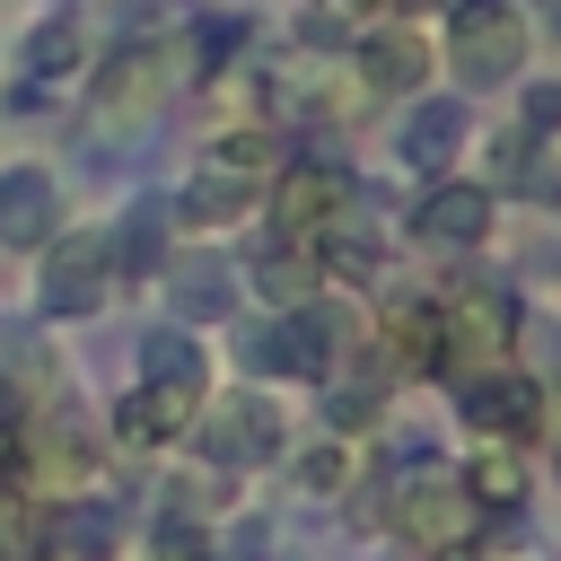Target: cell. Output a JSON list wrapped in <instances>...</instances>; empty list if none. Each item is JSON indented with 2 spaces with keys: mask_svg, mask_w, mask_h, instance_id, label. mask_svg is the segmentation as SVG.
I'll list each match as a JSON object with an SVG mask.
<instances>
[{
  "mask_svg": "<svg viewBox=\"0 0 561 561\" xmlns=\"http://www.w3.org/2000/svg\"><path fill=\"white\" fill-rule=\"evenodd\" d=\"M175 70H184L175 35H123V44H105V61H88L79 88H88V114L105 131H131V123H149L175 96Z\"/></svg>",
  "mask_w": 561,
  "mask_h": 561,
  "instance_id": "cell-1",
  "label": "cell"
},
{
  "mask_svg": "<svg viewBox=\"0 0 561 561\" xmlns=\"http://www.w3.org/2000/svg\"><path fill=\"white\" fill-rule=\"evenodd\" d=\"M123 280H114V245H105V228H53L44 245H35V316L44 324H79V316H105V298H114Z\"/></svg>",
  "mask_w": 561,
  "mask_h": 561,
  "instance_id": "cell-2",
  "label": "cell"
},
{
  "mask_svg": "<svg viewBox=\"0 0 561 561\" xmlns=\"http://www.w3.org/2000/svg\"><path fill=\"white\" fill-rule=\"evenodd\" d=\"M386 535L421 561H447V552H473L482 535V500L465 491V473H403L386 491Z\"/></svg>",
  "mask_w": 561,
  "mask_h": 561,
  "instance_id": "cell-3",
  "label": "cell"
},
{
  "mask_svg": "<svg viewBox=\"0 0 561 561\" xmlns=\"http://www.w3.org/2000/svg\"><path fill=\"white\" fill-rule=\"evenodd\" d=\"M351 202H359V184H351L342 158H280L272 184H263L272 237H289V245H316L333 219H351Z\"/></svg>",
  "mask_w": 561,
  "mask_h": 561,
  "instance_id": "cell-4",
  "label": "cell"
},
{
  "mask_svg": "<svg viewBox=\"0 0 561 561\" xmlns=\"http://www.w3.org/2000/svg\"><path fill=\"white\" fill-rule=\"evenodd\" d=\"M508 342H517V298H508L500 280H456V289L438 298V351H447L438 368H447V377L500 368Z\"/></svg>",
  "mask_w": 561,
  "mask_h": 561,
  "instance_id": "cell-5",
  "label": "cell"
},
{
  "mask_svg": "<svg viewBox=\"0 0 561 561\" xmlns=\"http://www.w3.org/2000/svg\"><path fill=\"white\" fill-rule=\"evenodd\" d=\"M447 70L473 88H508L526 70V18L508 0H447Z\"/></svg>",
  "mask_w": 561,
  "mask_h": 561,
  "instance_id": "cell-6",
  "label": "cell"
},
{
  "mask_svg": "<svg viewBox=\"0 0 561 561\" xmlns=\"http://www.w3.org/2000/svg\"><path fill=\"white\" fill-rule=\"evenodd\" d=\"M193 447H202L219 473H254V465H272L289 438H280V412H272L263 394H210V403L193 412Z\"/></svg>",
  "mask_w": 561,
  "mask_h": 561,
  "instance_id": "cell-7",
  "label": "cell"
},
{
  "mask_svg": "<svg viewBox=\"0 0 561 561\" xmlns=\"http://www.w3.org/2000/svg\"><path fill=\"white\" fill-rule=\"evenodd\" d=\"M430 61H438V44L421 35V18H412V9L368 18V26H359V44H351V70H359V88H368V96H421Z\"/></svg>",
  "mask_w": 561,
  "mask_h": 561,
  "instance_id": "cell-8",
  "label": "cell"
},
{
  "mask_svg": "<svg viewBox=\"0 0 561 561\" xmlns=\"http://www.w3.org/2000/svg\"><path fill=\"white\" fill-rule=\"evenodd\" d=\"M210 394H175V386H123L114 394V412H105V438L123 447V456H167L175 438H193V412H202Z\"/></svg>",
  "mask_w": 561,
  "mask_h": 561,
  "instance_id": "cell-9",
  "label": "cell"
},
{
  "mask_svg": "<svg viewBox=\"0 0 561 561\" xmlns=\"http://www.w3.org/2000/svg\"><path fill=\"white\" fill-rule=\"evenodd\" d=\"M18 61H26V88H35V96H53V88H79V79H88V61H96V26H88V9H79V0L44 9V18L26 26Z\"/></svg>",
  "mask_w": 561,
  "mask_h": 561,
  "instance_id": "cell-10",
  "label": "cell"
},
{
  "mask_svg": "<svg viewBox=\"0 0 561 561\" xmlns=\"http://www.w3.org/2000/svg\"><path fill=\"white\" fill-rule=\"evenodd\" d=\"M456 403H465V421L482 430V438H535L543 430V386L526 377V368H473V377H456Z\"/></svg>",
  "mask_w": 561,
  "mask_h": 561,
  "instance_id": "cell-11",
  "label": "cell"
},
{
  "mask_svg": "<svg viewBox=\"0 0 561 561\" xmlns=\"http://www.w3.org/2000/svg\"><path fill=\"white\" fill-rule=\"evenodd\" d=\"M245 210H263V184L237 175V167H219V158H202V167L175 184V202H167V219H175L184 237H219V228H237Z\"/></svg>",
  "mask_w": 561,
  "mask_h": 561,
  "instance_id": "cell-12",
  "label": "cell"
},
{
  "mask_svg": "<svg viewBox=\"0 0 561 561\" xmlns=\"http://www.w3.org/2000/svg\"><path fill=\"white\" fill-rule=\"evenodd\" d=\"M53 228H61V184H53V167L9 158V167H0V254H35Z\"/></svg>",
  "mask_w": 561,
  "mask_h": 561,
  "instance_id": "cell-13",
  "label": "cell"
},
{
  "mask_svg": "<svg viewBox=\"0 0 561 561\" xmlns=\"http://www.w3.org/2000/svg\"><path fill=\"white\" fill-rule=\"evenodd\" d=\"M412 237L438 245V254H473L491 237V184H456V175H430L421 210H412Z\"/></svg>",
  "mask_w": 561,
  "mask_h": 561,
  "instance_id": "cell-14",
  "label": "cell"
},
{
  "mask_svg": "<svg viewBox=\"0 0 561 561\" xmlns=\"http://www.w3.org/2000/svg\"><path fill=\"white\" fill-rule=\"evenodd\" d=\"M368 351L386 359V377H430L447 351H438V298H386V316H377V333H368Z\"/></svg>",
  "mask_w": 561,
  "mask_h": 561,
  "instance_id": "cell-15",
  "label": "cell"
},
{
  "mask_svg": "<svg viewBox=\"0 0 561 561\" xmlns=\"http://www.w3.org/2000/svg\"><path fill=\"white\" fill-rule=\"evenodd\" d=\"M456 149H465V105H456V96H412V114H403V131H394V158H403L412 175H447Z\"/></svg>",
  "mask_w": 561,
  "mask_h": 561,
  "instance_id": "cell-16",
  "label": "cell"
},
{
  "mask_svg": "<svg viewBox=\"0 0 561 561\" xmlns=\"http://www.w3.org/2000/svg\"><path fill=\"white\" fill-rule=\"evenodd\" d=\"M167 237H175V219H167V202H131L114 228H105V245H114V280H158L175 254H167Z\"/></svg>",
  "mask_w": 561,
  "mask_h": 561,
  "instance_id": "cell-17",
  "label": "cell"
},
{
  "mask_svg": "<svg viewBox=\"0 0 561 561\" xmlns=\"http://www.w3.org/2000/svg\"><path fill=\"white\" fill-rule=\"evenodd\" d=\"M245 289L280 316V307H307V298H324V272H316V254L307 245H289V237H272L263 254H254V272H245Z\"/></svg>",
  "mask_w": 561,
  "mask_h": 561,
  "instance_id": "cell-18",
  "label": "cell"
},
{
  "mask_svg": "<svg viewBox=\"0 0 561 561\" xmlns=\"http://www.w3.org/2000/svg\"><path fill=\"white\" fill-rule=\"evenodd\" d=\"M140 386H175V394H210V359L193 342V324H158L140 333Z\"/></svg>",
  "mask_w": 561,
  "mask_h": 561,
  "instance_id": "cell-19",
  "label": "cell"
},
{
  "mask_svg": "<svg viewBox=\"0 0 561 561\" xmlns=\"http://www.w3.org/2000/svg\"><path fill=\"white\" fill-rule=\"evenodd\" d=\"M158 280H167V307H175V324H219V316L237 307V272H219L210 254H202V263H167Z\"/></svg>",
  "mask_w": 561,
  "mask_h": 561,
  "instance_id": "cell-20",
  "label": "cell"
},
{
  "mask_svg": "<svg viewBox=\"0 0 561 561\" xmlns=\"http://www.w3.org/2000/svg\"><path fill=\"white\" fill-rule=\"evenodd\" d=\"M465 491H473L482 508H517V500L535 491L526 447H517V438H482V447H473V465H465Z\"/></svg>",
  "mask_w": 561,
  "mask_h": 561,
  "instance_id": "cell-21",
  "label": "cell"
},
{
  "mask_svg": "<svg viewBox=\"0 0 561 561\" xmlns=\"http://www.w3.org/2000/svg\"><path fill=\"white\" fill-rule=\"evenodd\" d=\"M289 473H298V491H316V500H333V491L351 482V438H324V447H307V456H298Z\"/></svg>",
  "mask_w": 561,
  "mask_h": 561,
  "instance_id": "cell-22",
  "label": "cell"
},
{
  "mask_svg": "<svg viewBox=\"0 0 561 561\" xmlns=\"http://www.w3.org/2000/svg\"><path fill=\"white\" fill-rule=\"evenodd\" d=\"M491 175H500V184H526V175H535V131H526V123H517V131H500Z\"/></svg>",
  "mask_w": 561,
  "mask_h": 561,
  "instance_id": "cell-23",
  "label": "cell"
},
{
  "mask_svg": "<svg viewBox=\"0 0 561 561\" xmlns=\"http://www.w3.org/2000/svg\"><path fill=\"white\" fill-rule=\"evenodd\" d=\"M149 552H158V561H210V535H202V526H193V517H167V526H158V543H149Z\"/></svg>",
  "mask_w": 561,
  "mask_h": 561,
  "instance_id": "cell-24",
  "label": "cell"
},
{
  "mask_svg": "<svg viewBox=\"0 0 561 561\" xmlns=\"http://www.w3.org/2000/svg\"><path fill=\"white\" fill-rule=\"evenodd\" d=\"M552 123H561V88H552V79H535V88H526V131L543 140Z\"/></svg>",
  "mask_w": 561,
  "mask_h": 561,
  "instance_id": "cell-25",
  "label": "cell"
}]
</instances>
